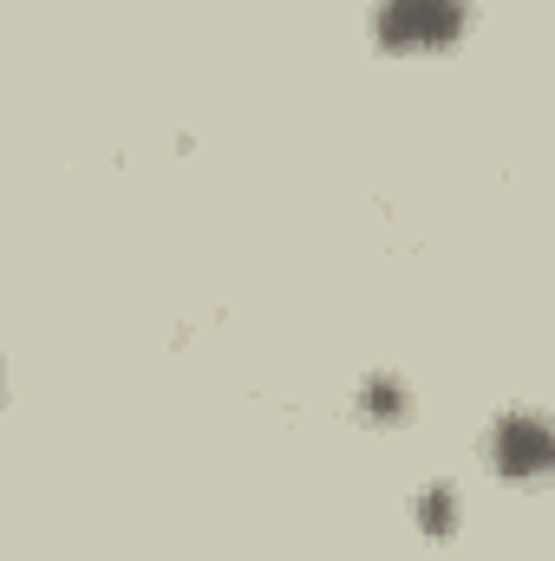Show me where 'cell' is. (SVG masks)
<instances>
[{
    "mask_svg": "<svg viewBox=\"0 0 555 561\" xmlns=\"http://www.w3.org/2000/svg\"><path fill=\"white\" fill-rule=\"evenodd\" d=\"M380 33L386 46H451L464 33V0H386Z\"/></svg>",
    "mask_w": 555,
    "mask_h": 561,
    "instance_id": "obj_1",
    "label": "cell"
},
{
    "mask_svg": "<svg viewBox=\"0 0 555 561\" xmlns=\"http://www.w3.org/2000/svg\"><path fill=\"white\" fill-rule=\"evenodd\" d=\"M497 463H503L510 477H536V470L550 463V431H543V419L517 412V419L497 424Z\"/></svg>",
    "mask_w": 555,
    "mask_h": 561,
    "instance_id": "obj_2",
    "label": "cell"
},
{
    "mask_svg": "<svg viewBox=\"0 0 555 561\" xmlns=\"http://www.w3.org/2000/svg\"><path fill=\"white\" fill-rule=\"evenodd\" d=\"M366 412H380V419H406V386H399V379H373V386H366Z\"/></svg>",
    "mask_w": 555,
    "mask_h": 561,
    "instance_id": "obj_3",
    "label": "cell"
},
{
    "mask_svg": "<svg viewBox=\"0 0 555 561\" xmlns=\"http://www.w3.org/2000/svg\"><path fill=\"white\" fill-rule=\"evenodd\" d=\"M424 523H431V529L457 523V503H444V490H438V483H431V496H424Z\"/></svg>",
    "mask_w": 555,
    "mask_h": 561,
    "instance_id": "obj_4",
    "label": "cell"
}]
</instances>
